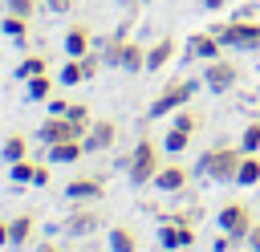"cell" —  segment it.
Wrapping results in <instances>:
<instances>
[{
    "instance_id": "cell-1",
    "label": "cell",
    "mask_w": 260,
    "mask_h": 252,
    "mask_svg": "<svg viewBox=\"0 0 260 252\" xmlns=\"http://www.w3.org/2000/svg\"><path fill=\"white\" fill-rule=\"evenodd\" d=\"M122 167H126V179H130L134 187H146V183H154V175H158V167H162V146L142 134V138L134 142V150L122 159Z\"/></svg>"
},
{
    "instance_id": "cell-2",
    "label": "cell",
    "mask_w": 260,
    "mask_h": 252,
    "mask_svg": "<svg viewBox=\"0 0 260 252\" xmlns=\"http://www.w3.org/2000/svg\"><path fill=\"white\" fill-rule=\"evenodd\" d=\"M240 159H244V150L240 146H211L203 159H199V175H207L211 183H236V175H240Z\"/></svg>"
},
{
    "instance_id": "cell-3",
    "label": "cell",
    "mask_w": 260,
    "mask_h": 252,
    "mask_svg": "<svg viewBox=\"0 0 260 252\" xmlns=\"http://www.w3.org/2000/svg\"><path fill=\"white\" fill-rule=\"evenodd\" d=\"M195 89H199V81L195 77H175V81H167L162 89H158V98L150 102V110H146V118H171L175 110H183L191 98H195Z\"/></svg>"
},
{
    "instance_id": "cell-4",
    "label": "cell",
    "mask_w": 260,
    "mask_h": 252,
    "mask_svg": "<svg viewBox=\"0 0 260 252\" xmlns=\"http://www.w3.org/2000/svg\"><path fill=\"white\" fill-rule=\"evenodd\" d=\"M211 33L223 41V49H236V53H252L260 49V20H223V24H211Z\"/></svg>"
},
{
    "instance_id": "cell-5",
    "label": "cell",
    "mask_w": 260,
    "mask_h": 252,
    "mask_svg": "<svg viewBox=\"0 0 260 252\" xmlns=\"http://www.w3.org/2000/svg\"><path fill=\"white\" fill-rule=\"evenodd\" d=\"M215 224H219V232H228L236 244H244L248 240V232H252V211H248V203H240V199H232V203H223L219 211H215Z\"/></svg>"
},
{
    "instance_id": "cell-6",
    "label": "cell",
    "mask_w": 260,
    "mask_h": 252,
    "mask_svg": "<svg viewBox=\"0 0 260 252\" xmlns=\"http://www.w3.org/2000/svg\"><path fill=\"white\" fill-rule=\"evenodd\" d=\"M236 81H240V65H236V61H228V57L207 61V69H203V85H207L211 93H232Z\"/></svg>"
},
{
    "instance_id": "cell-7",
    "label": "cell",
    "mask_w": 260,
    "mask_h": 252,
    "mask_svg": "<svg viewBox=\"0 0 260 252\" xmlns=\"http://www.w3.org/2000/svg\"><path fill=\"white\" fill-rule=\"evenodd\" d=\"M114 142H118V122H114V118H93V122H89V130H85V138H81L85 154L110 150Z\"/></svg>"
},
{
    "instance_id": "cell-8",
    "label": "cell",
    "mask_w": 260,
    "mask_h": 252,
    "mask_svg": "<svg viewBox=\"0 0 260 252\" xmlns=\"http://www.w3.org/2000/svg\"><path fill=\"white\" fill-rule=\"evenodd\" d=\"M228 49H223V41L215 37V33H195V37H187V61H215V57H223Z\"/></svg>"
},
{
    "instance_id": "cell-9",
    "label": "cell",
    "mask_w": 260,
    "mask_h": 252,
    "mask_svg": "<svg viewBox=\"0 0 260 252\" xmlns=\"http://www.w3.org/2000/svg\"><path fill=\"white\" fill-rule=\"evenodd\" d=\"M102 195H106V183L93 179V175H81V179H69L65 183V199H73V203H93Z\"/></svg>"
},
{
    "instance_id": "cell-10",
    "label": "cell",
    "mask_w": 260,
    "mask_h": 252,
    "mask_svg": "<svg viewBox=\"0 0 260 252\" xmlns=\"http://www.w3.org/2000/svg\"><path fill=\"white\" fill-rule=\"evenodd\" d=\"M158 244H162L167 252H175V248H191V244H195V228H191L187 219L162 224V228H158Z\"/></svg>"
},
{
    "instance_id": "cell-11",
    "label": "cell",
    "mask_w": 260,
    "mask_h": 252,
    "mask_svg": "<svg viewBox=\"0 0 260 252\" xmlns=\"http://www.w3.org/2000/svg\"><path fill=\"white\" fill-rule=\"evenodd\" d=\"M187 179H191V171H187L183 163H162V167H158V175H154V187H158V191H167V195H175V191H183V187H187Z\"/></svg>"
},
{
    "instance_id": "cell-12",
    "label": "cell",
    "mask_w": 260,
    "mask_h": 252,
    "mask_svg": "<svg viewBox=\"0 0 260 252\" xmlns=\"http://www.w3.org/2000/svg\"><path fill=\"white\" fill-rule=\"evenodd\" d=\"M89 45H93L89 24H69V28H65V57H85Z\"/></svg>"
},
{
    "instance_id": "cell-13",
    "label": "cell",
    "mask_w": 260,
    "mask_h": 252,
    "mask_svg": "<svg viewBox=\"0 0 260 252\" xmlns=\"http://www.w3.org/2000/svg\"><path fill=\"white\" fill-rule=\"evenodd\" d=\"M118 69H126V73H142V69H146V45H138V41H122Z\"/></svg>"
},
{
    "instance_id": "cell-14",
    "label": "cell",
    "mask_w": 260,
    "mask_h": 252,
    "mask_svg": "<svg viewBox=\"0 0 260 252\" xmlns=\"http://www.w3.org/2000/svg\"><path fill=\"white\" fill-rule=\"evenodd\" d=\"M81 154H85L81 138H65V142H53V146H45V159H49V163H77Z\"/></svg>"
},
{
    "instance_id": "cell-15",
    "label": "cell",
    "mask_w": 260,
    "mask_h": 252,
    "mask_svg": "<svg viewBox=\"0 0 260 252\" xmlns=\"http://www.w3.org/2000/svg\"><path fill=\"white\" fill-rule=\"evenodd\" d=\"M98 224H102V215H98V211H73L61 228H65V236H93V232H98Z\"/></svg>"
},
{
    "instance_id": "cell-16",
    "label": "cell",
    "mask_w": 260,
    "mask_h": 252,
    "mask_svg": "<svg viewBox=\"0 0 260 252\" xmlns=\"http://www.w3.org/2000/svg\"><path fill=\"white\" fill-rule=\"evenodd\" d=\"M175 49H179V45H175V37H158V41L146 49V69H150V73H154V69H162V65L175 57Z\"/></svg>"
},
{
    "instance_id": "cell-17",
    "label": "cell",
    "mask_w": 260,
    "mask_h": 252,
    "mask_svg": "<svg viewBox=\"0 0 260 252\" xmlns=\"http://www.w3.org/2000/svg\"><path fill=\"white\" fill-rule=\"evenodd\" d=\"M106 244H110V252H138V232L126 228V224H114L110 236H106Z\"/></svg>"
},
{
    "instance_id": "cell-18",
    "label": "cell",
    "mask_w": 260,
    "mask_h": 252,
    "mask_svg": "<svg viewBox=\"0 0 260 252\" xmlns=\"http://www.w3.org/2000/svg\"><path fill=\"white\" fill-rule=\"evenodd\" d=\"M32 228H37L32 215H16V219H8V248H24V244L32 240Z\"/></svg>"
},
{
    "instance_id": "cell-19",
    "label": "cell",
    "mask_w": 260,
    "mask_h": 252,
    "mask_svg": "<svg viewBox=\"0 0 260 252\" xmlns=\"http://www.w3.org/2000/svg\"><path fill=\"white\" fill-rule=\"evenodd\" d=\"M20 159H28V138L24 134H8L4 142H0V163H20Z\"/></svg>"
},
{
    "instance_id": "cell-20",
    "label": "cell",
    "mask_w": 260,
    "mask_h": 252,
    "mask_svg": "<svg viewBox=\"0 0 260 252\" xmlns=\"http://www.w3.org/2000/svg\"><path fill=\"white\" fill-rule=\"evenodd\" d=\"M24 98H28V102H49V98H53V77H49V73L28 77V81H24Z\"/></svg>"
},
{
    "instance_id": "cell-21",
    "label": "cell",
    "mask_w": 260,
    "mask_h": 252,
    "mask_svg": "<svg viewBox=\"0 0 260 252\" xmlns=\"http://www.w3.org/2000/svg\"><path fill=\"white\" fill-rule=\"evenodd\" d=\"M191 146V130H183V126H171L167 134H162V150L167 154H183Z\"/></svg>"
},
{
    "instance_id": "cell-22",
    "label": "cell",
    "mask_w": 260,
    "mask_h": 252,
    "mask_svg": "<svg viewBox=\"0 0 260 252\" xmlns=\"http://www.w3.org/2000/svg\"><path fill=\"white\" fill-rule=\"evenodd\" d=\"M0 33H4L8 41H24V33H28V16L4 12V20H0Z\"/></svg>"
},
{
    "instance_id": "cell-23",
    "label": "cell",
    "mask_w": 260,
    "mask_h": 252,
    "mask_svg": "<svg viewBox=\"0 0 260 252\" xmlns=\"http://www.w3.org/2000/svg\"><path fill=\"white\" fill-rule=\"evenodd\" d=\"M236 183H240V187H256V183H260V159H256V154H244V159H240Z\"/></svg>"
},
{
    "instance_id": "cell-24",
    "label": "cell",
    "mask_w": 260,
    "mask_h": 252,
    "mask_svg": "<svg viewBox=\"0 0 260 252\" xmlns=\"http://www.w3.org/2000/svg\"><path fill=\"white\" fill-rule=\"evenodd\" d=\"M37 73H49V61H45L41 53H28V57L16 65V77H20V81H28V77H37Z\"/></svg>"
},
{
    "instance_id": "cell-25",
    "label": "cell",
    "mask_w": 260,
    "mask_h": 252,
    "mask_svg": "<svg viewBox=\"0 0 260 252\" xmlns=\"http://www.w3.org/2000/svg\"><path fill=\"white\" fill-rule=\"evenodd\" d=\"M57 81H61V85H81V81H85V73H81V57H69V61L57 69Z\"/></svg>"
},
{
    "instance_id": "cell-26",
    "label": "cell",
    "mask_w": 260,
    "mask_h": 252,
    "mask_svg": "<svg viewBox=\"0 0 260 252\" xmlns=\"http://www.w3.org/2000/svg\"><path fill=\"white\" fill-rule=\"evenodd\" d=\"M32 167H37L32 159H20V163H12V167H8L12 183H16V187H32Z\"/></svg>"
},
{
    "instance_id": "cell-27",
    "label": "cell",
    "mask_w": 260,
    "mask_h": 252,
    "mask_svg": "<svg viewBox=\"0 0 260 252\" xmlns=\"http://www.w3.org/2000/svg\"><path fill=\"white\" fill-rule=\"evenodd\" d=\"M240 150H244V154H256V150H260V122H248V126H244Z\"/></svg>"
},
{
    "instance_id": "cell-28",
    "label": "cell",
    "mask_w": 260,
    "mask_h": 252,
    "mask_svg": "<svg viewBox=\"0 0 260 252\" xmlns=\"http://www.w3.org/2000/svg\"><path fill=\"white\" fill-rule=\"evenodd\" d=\"M199 122H203V118H199V114H195V110H187V106H183V110H175V114H171V126H183V130H191V134H195V130H199Z\"/></svg>"
},
{
    "instance_id": "cell-29",
    "label": "cell",
    "mask_w": 260,
    "mask_h": 252,
    "mask_svg": "<svg viewBox=\"0 0 260 252\" xmlns=\"http://www.w3.org/2000/svg\"><path fill=\"white\" fill-rule=\"evenodd\" d=\"M102 65H106V61H102V53H93V49H89V53L81 57V73H85V81H89V77H93Z\"/></svg>"
},
{
    "instance_id": "cell-30",
    "label": "cell",
    "mask_w": 260,
    "mask_h": 252,
    "mask_svg": "<svg viewBox=\"0 0 260 252\" xmlns=\"http://www.w3.org/2000/svg\"><path fill=\"white\" fill-rule=\"evenodd\" d=\"M41 4H45V0H8V12H16V16H32Z\"/></svg>"
},
{
    "instance_id": "cell-31",
    "label": "cell",
    "mask_w": 260,
    "mask_h": 252,
    "mask_svg": "<svg viewBox=\"0 0 260 252\" xmlns=\"http://www.w3.org/2000/svg\"><path fill=\"white\" fill-rule=\"evenodd\" d=\"M65 118H73V122H81V126H89V122H93V118H89V110H85V106H81V102H73V106H69V114H65Z\"/></svg>"
},
{
    "instance_id": "cell-32",
    "label": "cell",
    "mask_w": 260,
    "mask_h": 252,
    "mask_svg": "<svg viewBox=\"0 0 260 252\" xmlns=\"http://www.w3.org/2000/svg\"><path fill=\"white\" fill-rule=\"evenodd\" d=\"M32 187H49V163H37L32 167Z\"/></svg>"
},
{
    "instance_id": "cell-33",
    "label": "cell",
    "mask_w": 260,
    "mask_h": 252,
    "mask_svg": "<svg viewBox=\"0 0 260 252\" xmlns=\"http://www.w3.org/2000/svg\"><path fill=\"white\" fill-rule=\"evenodd\" d=\"M73 4H77V0H45V8H49L53 16H65V12L73 8Z\"/></svg>"
},
{
    "instance_id": "cell-34",
    "label": "cell",
    "mask_w": 260,
    "mask_h": 252,
    "mask_svg": "<svg viewBox=\"0 0 260 252\" xmlns=\"http://www.w3.org/2000/svg\"><path fill=\"white\" fill-rule=\"evenodd\" d=\"M69 98H49V114H69Z\"/></svg>"
},
{
    "instance_id": "cell-35",
    "label": "cell",
    "mask_w": 260,
    "mask_h": 252,
    "mask_svg": "<svg viewBox=\"0 0 260 252\" xmlns=\"http://www.w3.org/2000/svg\"><path fill=\"white\" fill-rule=\"evenodd\" d=\"M232 248H236V240H232L228 232H223V236H219V240L211 244V252H232Z\"/></svg>"
},
{
    "instance_id": "cell-36",
    "label": "cell",
    "mask_w": 260,
    "mask_h": 252,
    "mask_svg": "<svg viewBox=\"0 0 260 252\" xmlns=\"http://www.w3.org/2000/svg\"><path fill=\"white\" fill-rule=\"evenodd\" d=\"M252 252H260V224H252V232H248V240H244Z\"/></svg>"
},
{
    "instance_id": "cell-37",
    "label": "cell",
    "mask_w": 260,
    "mask_h": 252,
    "mask_svg": "<svg viewBox=\"0 0 260 252\" xmlns=\"http://www.w3.org/2000/svg\"><path fill=\"white\" fill-rule=\"evenodd\" d=\"M203 8L207 12H219V8H228V0H203Z\"/></svg>"
},
{
    "instance_id": "cell-38",
    "label": "cell",
    "mask_w": 260,
    "mask_h": 252,
    "mask_svg": "<svg viewBox=\"0 0 260 252\" xmlns=\"http://www.w3.org/2000/svg\"><path fill=\"white\" fill-rule=\"evenodd\" d=\"M0 248H8V219H0Z\"/></svg>"
},
{
    "instance_id": "cell-39",
    "label": "cell",
    "mask_w": 260,
    "mask_h": 252,
    "mask_svg": "<svg viewBox=\"0 0 260 252\" xmlns=\"http://www.w3.org/2000/svg\"><path fill=\"white\" fill-rule=\"evenodd\" d=\"M37 252H61V248H57L53 240H45V244H37Z\"/></svg>"
},
{
    "instance_id": "cell-40",
    "label": "cell",
    "mask_w": 260,
    "mask_h": 252,
    "mask_svg": "<svg viewBox=\"0 0 260 252\" xmlns=\"http://www.w3.org/2000/svg\"><path fill=\"white\" fill-rule=\"evenodd\" d=\"M118 8H134V4H142V0H114Z\"/></svg>"
},
{
    "instance_id": "cell-41",
    "label": "cell",
    "mask_w": 260,
    "mask_h": 252,
    "mask_svg": "<svg viewBox=\"0 0 260 252\" xmlns=\"http://www.w3.org/2000/svg\"><path fill=\"white\" fill-rule=\"evenodd\" d=\"M175 252H191V248H175Z\"/></svg>"
},
{
    "instance_id": "cell-42",
    "label": "cell",
    "mask_w": 260,
    "mask_h": 252,
    "mask_svg": "<svg viewBox=\"0 0 260 252\" xmlns=\"http://www.w3.org/2000/svg\"><path fill=\"white\" fill-rule=\"evenodd\" d=\"M256 122H260V118H256Z\"/></svg>"
}]
</instances>
